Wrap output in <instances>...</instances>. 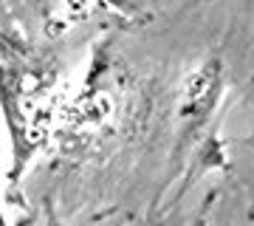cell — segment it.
Instances as JSON below:
<instances>
[{
    "instance_id": "obj_1",
    "label": "cell",
    "mask_w": 254,
    "mask_h": 226,
    "mask_svg": "<svg viewBox=\"0 0 254 226\" xmlns=\"http://www.w3.org/2000/svg\"><path fill=\"white\" fill-rule=\"evenodd\" d=\"M63 60L17 26H0V119L9 139V172L17 181L54 139L63 110Z\"/></svg>"
},
{
    "instance_id": "obj_2",
    "label": "cell",
    "mask_w": 254,
    "mask_h": 226,
    "mask_svg": "<svg viewBox=\"0 0 254 226\" xmlns=\"http://www.w3.org/2000/svg\"><path fill=\"white\" fill-rule=\"evenodd\" d=\"M0 226H14L11 218H9V212H6V207H3V198H0Z\"/></svg>"
},
{
    "instance_id": "obj_3",
    "label": "cell",
    "mask_w": 254,
    "mask_h": 226,
    "mask_svg": "<svg viewBox=\"0 0 254 226\" xmlns=\"http://www.w3.org/2000/svg\"><path fill=\"white\" fill-rule=\"evenodd\" d=\"M34 226H63V224H60V221H57L54 215H46V218H43V221L37 218V224H34Z\"/></svg>"
}]
</instances>
